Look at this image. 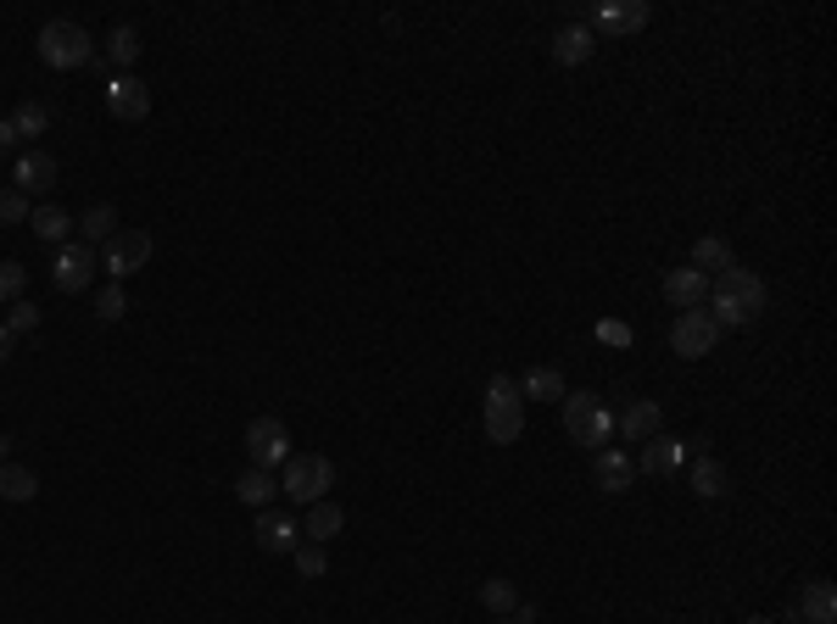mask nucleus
I'll list each match as a JSON object with an SVG mask.
<instances>
[{"label":"nucleus","instance_id":"obj_33","mask_svg":"<svg viewBox=\"0 0 837 624\" xmlns=\"http://www.w3.org/2000/svg\"><path fill=\"white\" fill-rule=\"evenodd\" d=\"M291 558H296V569H302V580H318V574L329 569V558H324V547H318V541H302V547H296Z\"/></svg>","mask_w":837,"mask_h":624},{"label":"nucleus","instance_id":"obj_31","mask_svg":"<svg viewBox=\"0 0 837 624\" xmlns=\"http://www.w3.org/2000/svg\"><path fill=\"white\" fill-rule=\"evenodd\" d=\"M23 291H29V267L0 262V302H23Z\"/></svg>","mask_w":837,"mask_h":624},{"label":"nucleus","instance_id":"obj_29","mask_svg":"<svg viewBox=\"0 0 837 624\" xmlns=\"http://www.w3.org/2000/svg\"><path fill=\"white\" fill-rule=\"evenodd\" d=\"M45 123H51V107L23 101V107H18V118H12V134H18V140H29V134H45Z\"/></svg>","mask_w":837,"mask_h":624},{"label":"nucleus","instance_id":"obj_13","mask_svg":"<svg viewBox=\"0 0 837 624\" xmlns=\"http://www.w3.org/2000/svg\"><path fill=\"white\" fill-rule=\"evenodd\" d=\"M664 296L670 302H676V307H704L709 302V280L698 274V267H670V274H664Z\"/></svg>","mask_w":837,"mask_h":624},{"label":"nucleus","instance_id":"obj_21","mask_svg":"<svg viewBox=\"0 0 837 624\" xmlns=\"http://www.w3.org/2000/svg\"><path fill=\"white\" fill-rule=\"evenodd\" d=\"M29 229H34V240H45V245H67L73 218H67L62 207H34V212H29Z\"/></svg>","mask_w":837,"mask_h":624},{"label":"nucleus","instance_id":"obj_7","mask_svg":"<svg viewBox=\"0 0 837 624\" xmlns=\"http://www.w3.org/2000/svg\"><path fill=\"white\" fill-rule=\"evenodd\" d=\"M90 274H96V245H84V240H67L56 245V262H51V285L62 296H78V291H90Z\"/></svg>","mask_w":837,"mask_h":624},{"label":"nucleus","instance_id":"obj_24","mask_svg":"<svg viewBox=\"0 0 837 624\" xmlns=\"http://www.w3.org/2000/svg\"><path fill=\"white\" fill-rule=\"evenodd\" d=\"M520 396H531V402H564L569 391H564V374H558V369H531V374L520 380Z\"/></svg>","mask_w":837,"mask_h":624},{"label":"nucleus","instance_id":"obj_35","mask_svg":"<svg viewBox=\"0 0 837 624\" xmlns=\"http://www.w3.org/2000/svg\"><path fill=\"white\" fill-rule=\"evenodd\" d=\"M7 329H12V335H34V329H40V307H34V302H12Z\"/></svg>","mask_w":837,"mask_h":624},{"label":"nucleus","instance_id":"obj_28","mask_svg":"<svg viewBox=\"0 0 837 624\" xmlns=\"http://www.w3.org/2000/svg\"><path fill=\"white\" fill-rule=\"evenodd\" d=\"M480 602H486L491 613H514V607H520V591H514V580H486V585H480Z\"/></svg>","mask_w":837,"mask_h":624},{"label":"nucleus","instance_id":"obj_3","mask_svg":"<svg viewBox=\"0 0 837 624\" xmlns=\"http://www.w3.org/2000/svg\"><path fill=\"white\" fill-rule=\"evenodd\" d=\"M558 407H564V429H569V440L593 446V452H604V446L615 440V413L604 407V396L575 391V396H564Z\"/></svg>","mask_w":837,"mask_h":624},{"label":"nucleus","instance_id":"obj_1","mask_svg":"<svg viewBox=\"0 0 837 624\" xmlns=\"http://www.w3.org/2000/svg\"><path fill=\"white\" fill-rule=\"evenodd\" d=\"M709 302H715L709 318H715L720 329H737V324H753V318H760L771 296H765V280H760V274H748V267L731 262L726 274L709 285Z\"/></svg>","mask_w":837,"mask_h":624},{"label":"nucleus","instance_id":"obj_22","mask_svg":"<svg viewBox=\"0 0 837 624\" xmlns=\"http://www.w3.org/2000/svg\"><path fill=\"white\" fill-rule=\"evenodd\" d=\"M0 496H7V502H34V496H40L34 469H23V463H0Z\"/></svg>","mask_w":837,"mask_h":624},{"label":"nucleus","instance_id":"obj_16","mask_svg":"<svg viewBox=\"0 0 837 624\" xmlns=\"http://www.w3.org/2000/svg\"><path fill=\"white\" fill-rule=\"evenodd\" d=\"M593 480H598V491H631L637 463H631L626 452H615V446H604V452L593 458Z\"/></svg>","mask_w":837,"mask_h":624},{"label":"nucleus","instance_id":"obj_20","mask_svg":"<svg viewBox=\"0 0 837 624\" xmlns=\"http://www.w3.org/2000/svg\"><path fill=\"white\" fill-rule=\"evenodd\" d=\"M798 613H804L809 624H837V591H831V580H815V585H804V596H798Z\"/></svg>","mask_w":837,"mask_h":624},{"label":"nucleus","instance_id":"obj_12","mask_svg":"<svg viewBox=\"0 0 837 624\" xmlns=\"http://www.w3.org/2000/svg\"><path fill=\"white\" fill-rule=\"evenodd\" d=\"M12 178H18L12 190H23V196L51 190V185H56V156H45V151H23V156H18V167H12Z\"/></svg>","mask_w":837,"mask_h":624},{"label":"nucleus","instance_id":"obj_32","mask_svg":"<svg viewBox=\"0 0 837 624\" xmlns=\"http://www.w3.org/2000/svg\"><path fill=\"white\" fill-rule=\"evenodd\" d=\"M107 45H112V62H118V67H134V62H140V34H134V29H112Z\"/></svg>","mask_w":837,"mask_h":624},{"label":"nucleus","instance_id":"obj_14","mask_svg":"<svg viewBox=\"0 0 837 624\" xmlns=\"http://www.w3.org/2000/svg\"><path fill=\"white\" fill-rule=\"evenodd\" d=\"M648 18H653V7L648 0H609V7H598V29L604 34H637V29H648Z\"/></svg>","mask_w":837,"mask_h":624},{"label":"nucleus","instance_id":"obj_18","mask_svg":"<svg viewBox=\"0 0 837 624\" xmlns=\"http://www.w3.org/2000/svg\"><path fill=\"white\" fill-rule=\"evenodd\" d=\"M341 524H347V513H341V502H329V496H324V502H313V507H307V524H302V541H318V547H324V541H329V535H341Z\"/></svg>","mask_w":837,"mask_h":624},{"label":"nucleus","instance_id":"obj_4","mask_svg":"<svg viewBox=\"0 0 837 624\" xmlns=\"http://www.w3.org/2000/svg\"><path fill=\"white\" fill-rule=\"evenodd\" d=\"M329 485H335V463H329V458H318V452H291V458H285V480H280V491H285L291 502L313 507V502H324V496H329Z\"/></svg>","mask_w":837,"mask_h":624},{"label":"nucleus","instance_id":"obj_34","mask_svg":"<svg viewBox=\"0 0 837 624\" xmlns=\"http://www.w3.org/2000/svg\"><path fill=\"white\" fill-rule=\"evenodd\" d=\"M29 196L23 190H0V223H29Z\"/></svg>","mask_w":837,"mask_h":624},{"label":"nucleus","instance_id":"obj_5","mask_svg":"<svg viewBox=\"0 0 837 624\" xmlns=\"http://www.w3.org/2000/svg\"><path fill=\"white\" fill-rule=\"evenodd\" d=\"M40 56H45V67H56V73L84 67V62H90V29H78V23H67V18L45 23V29H40Z\"/></svg>","mask_w":837,"mask_h":624},{"label":"nucleus","instance_id":"obj_8","mask_svg":"<svg viewBox=\"0 0 837 624\" xmlns=\"http://www.w3.org/2000/svg\"><path fill=\"white\" fill-rule=\"evenodd\" d=\"M101 262H107L112 285H123L129 274H140V267L151 262V234H145V229H123V234H112V240H107V251H101Z\"/></svg>","mask_w":837,"mask_h":624},{"label":"nucleus","instance_id":"obj_25","mask_svg":"<svg viewBox=\"0 0 837 624\" xmlns=\"http://www.w3.org/2000/svg\"><path fill=\"white\" fill-rule=\"evenodd\" d=\"M274 491H280V485H274V474H263V469H246V474L235 480V496H240L246 507H258V513L269 507V496H274Z\"/></svg>","mask_w":837,"mask_h":624},{"label":"nucleus","instance_id":"obj_38","mask_svg":"<svg viewBox=\"0 0 837 624\" xmlns=\"http://www.w3.org/2000/svg\"><path fill=\"white\" fill-rule=\"evenodd\" d=\"M18 145V134H12V123H0V151H12Z\"/></svg>","mask_w":837,"mask_h":624},{"label":"nucleus","instance_id":"obj_17","mask_svg":"<svg viewBox=\"0 0 837 624\" xmlns=\"http://www.w3.org/2000/svg\"><path fill=\"white\" fill-rule=\"evenodd\" d=\"M682 458H687V446H682V440H670V435H653V440L642 446L637 469H642V474H676V469H682Z\"/></svg>","mask_w":837,"mask_h":624},{"label":"nucleus","instance_id":"obj_11","mask_svg":"<svg viewBox=\"0 0 837 624\" xmlns=\"http://www.w3.org/2000/svg\"><path fill=\"white\" fill-rule=\"evenodd\" d=\"M107 112H112L118 123H140V118L151 112V89H145L140 78H112V84H107Z\"/></svg>","mask_w":837,"mask_h":624},{"label":"nucleus","instance_id":"obj_2","mask_svg":"<svg viewBox=\"0 0 837 624\" xmlns=\"http://www.w3.org/2000/svg\"><path fill=\"white\" fill-rule=\"evenodd\" d=\"M486 435L497 446H514L525 435V396H520V380H509V374L486 380Z\"/></svg>","mask_w":837,"mask_h":624},{"label":"nucleus","instance_id":"obj_19","mask_svg":"<svg viewBox=\"0 0 837 624\" xmlns=\"http://www.w3.org/2000/svg\"><path fill=\"white\" fill-rule=\"evenodd\" d=\"M615 429H620L626 440H653V435H659V402H631V407L615 418Z\"/></svg>","mask_w":837,"mask_h":624},{"label":"nucleus","instance_id":"obj_40","mask_svg":"<svg viewBox=\"0 0 837 624\" xmlns=\"http://www.w3.org/2000/svg\"><path fill=\"white\" fill-rule=\"evenodd\" d=\"M748 624H771V618H748Z\"/></svg>","mask_w":837,"mask_h":624},{"label":"nucleus","instance_id":"obj_23","mask_svg":"<svg viewBox=\"0 0 837 624\" xmlns=\"http://www.w3.org/2000/svg\"><path fill=\"white\" fill-rule=\"evenodd\" d=\"M693 267H698L704 280H709V274H726V267H731V245H726L720 234H704V240L693 245Z\"/></svg>","mask_w":837,"mask_h":624},{"label":"nucleus","instance_id":"obj_15","mask_svg":"<svg viewBox=\"0 0 837 624\" xmlns=\"http://www.w3.org/2000/svg\"><path fill=\"white\" fill-rule=\"evenodd\" d=\"M593 29H586V23H564L558 34H553V62L558 67H580V62H593Z\"/></svg>","mask_w":837,"mask_h":624},{"label":"nucleus","instance_id":"obj_36","mask_svg":"<svg viewBox=\"0 0 837 624\" xmlns=\"http://www.w3.org/2000/svg\"><path fill=\"white\" fill-rule=\"evenodd\" d=\"M604 340H609V346H631V329H626V324H604Z\"/></svg>","mask_w":837,"mask_h":624},{"label":"nucleus","instance_id":"obj_37","mask_svg":"<svg viewBox=\"0 0 837 624\" xmlns=\"http://www.w3.org/2000/svg\"><path fill=\"white\" fill-rule=\"evenodd\" d=\"M12 340H18V335H12L7 324H0V363H7V357H12Z\"/></svg>","mask_w":837,"mask_h":624},{"label":"nucleus","instance_id":"obj_27","mask_svg":"<svg viewBox=\"0 0 837 624\" xmlns=\"http://www.w3.org/2000/svg\"><path fill=\"white\" fill-rule=\"evenodd\" d=\"M693 491L704 496V502H715V496H726V469L704 452V458H693Z\"/></svg>","mask_w":837,"mask_h":624},{"label":"nucleus","instance_id":"obj_30","mask_svg":"<svg viewBox=\"0 0 837 624\" xmlns=\"http://www.w3.org/2000/svg\"><path fill=\"white\" fill-rule=\"evenodd\" d=\"M123 313H129V296H123V285H101V291H96V318H101V324H118Z\"/></svg>","mask_w":837,"mask_h":624},{"label":"nucleus","instance_id":"obj_26","mask_svg":"<svg viewBox=\"0 0 837 624\" xmlns=\"http://www.w3.org/2000/svg\"><path fill=\"white\" fill-rule=\"evenodd\" d=\"M112 234H118V207H112V201H101V207L84 212V245H107Z\"/></svg>","mask_w":837,"mask_h":624},{"label":"nucleus","instance_id":"obj_6","mask_svg":"<svg viewBox=\"0 0 837 624\" xmlns=\"http://www.w3.org/2000/svg\"><path fill=\"white\" fill-rule=\"evenodd\" d=\"M246 452H251V469H263V474L285 469V458H291V429H285L280 418H251V424H246Z\"/></svg>","mask_w":837,"mask_h":624},{"label":"nucleus","instance_id":"obj_9","mask_svg":"<svg viewBox=\"0 0 837 624\" xmlns=\"http://www.w3.org/2000/svg\"><path fill=\"white\" fill-rule=\"evenodd\" d=\"M720 335H726V329H720L704 307H693V313H682L676 324H670V346H676L682 357H709Z\"/></svg>","mask_w":837,"mask_h":624},{"label":"nucleus","instance_id":"obj_39","mask_svg":"<svg viewBox=\"0 0 837 624\" xmlns=\"http://www.w3.org/2000/svg\"><path fill=\"white\" fill-rule=\"evenodd\" d=\"M7 446H12V440H7V435H0V458H7Z\"/></svg>","mask_w":837,"mask_h":624},{"label":"nucleus","instance_id":"obj_10","mask_svg":"<svg viewBox=\"0 0 837 624\" xmlns=\"http://www.w3.org/2000/svg\"><path fill=\"white\" fill-rule=\"evenodd\" d=\"M251 535H258L263 552H296L302 547V524L291 513H274V507L258 513V529H251Z\"/></svg>","mask_w":837,"mask_h":624}]
</instances>
